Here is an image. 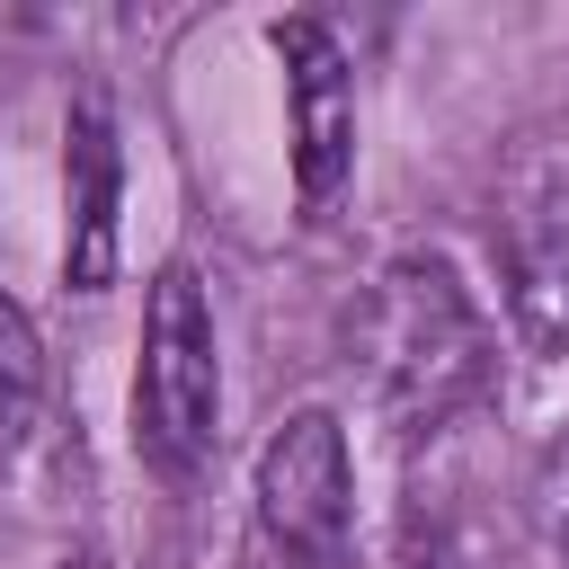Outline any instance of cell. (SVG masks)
<instances>
[{"label":"cell","mask_w":569,"mask_h":569,"mask_svg":"<svg viewBox=\"0 0 569 569\" xmlns=\"http://www.w3.org/2000/svg\"><path fill=\"white\" fill-rule=\"evenodd\" d=\"M373 373L400 427L453 418L489 382V320L445 258H400L373 302Z\"/></svg>","instance_id":"6da1fadb"},{"label":"cell","mask_w":569,"mask_h":569,"mask_svg":"<svg viewBox=\"0 0 569 569\" xmlns=\"http://www.w3.org/2000/svg\"><path fill=\"white\" fill-rule=\"evenodd\" d=\"M222 427V365H213V311L187 258L151 276L142 302V365H133V453L160 480H196Z\"/></svg>","instance_id":"7a4b0ae2"},{"label":"cell","mask_w":569,"mask_h":569,"mask_svg":"<svg viewBox=\"0 0 569 569\" xmlns=\"http://www.w3.org/2000/svg\"><path fill=\"white\" fill-rule=\"evenodd\" d=\"M249 533L276 542L302 569H347L356 560V480H347V436H338L329 409H293L267 436Z\"/></svg>","instance_id":"3957f363"},{"label":"cell","mask_w":569,"mask_h":569,"mask_svg":"<svg viewBox=\"0 0 569 569\" xmlns=\"http://www.w3.org/2000/svg\"><path fill=\"white\" fill-rule=\"evenodd\" d=\"M276 62H284V116H293V187H302V213H320L356 160V71L320 18H284Z\"/></svg>","instance_id":"277c9868"},{"label":"cell","mask_w":569,"mask_h":569,"mask_svg":"<svg viewBox=\"0 0 569 569\" xmlns=\"http://www.w3.org/2000/svg\"><path fill=\"white\" fill-rule=\"evenodd\" d=\"M62 276L71 293H107L116 284V196H124V142H116V107L107 89H80L71 98V124H62Z\"/></svg>","instance_id":"5b68a950"},{"label":"cell","mask_w":569,"mask_h":569,"mask_svg":"<svg viewBox=\"0 0 569 569\" xmlns=\"http://www.w3.org/2000/svg\"><path fill=\"white\" fill-rule=\"evenodd\" d=\"M507 311L533 347H569V169L542 178L507 240Z\"/></svg>","instance_id":"8992f818"},{"label":"cell","mask_w":569,"mask_h":569,"mask_svg":"<svg viewBox=\"0 0 569 569\" xmlns=\"http://www.w3.org/2000/svg\"><path fill=\"white\" fill-rule=\"evenodd\" d=\"M36 409H44V347H36V320L0 293V471L27 453Z\"/></svg>","instance_id":"52a82bcc"},{"label":"cell","mask_w":569,"mask_h":569,"mask_svg":"<svg viewBox=\"0 0 569 569\" xmlns=\"http://www.w3.org/2000/svg\"><path fill=\"white\" fill-rule=\"evenodd\" d=\"M231 569H302V560H284L276 542H258V533H240V560Z\"/></svg>","instance_id":"ba28073f"},{"label":"cell","mask_w":569,"mask_h":569,"mask_svg":"<svg viewBox=\"0 0 569 569\" xmlns=\"http://www.w3.org/2000/svg\"><path fill=\"white\" fill-rule=\"evenodd\" d=\"M62 569H107V560H62Z\"/></svg>","instance_id":"9c48e42d"}]
</instances>
